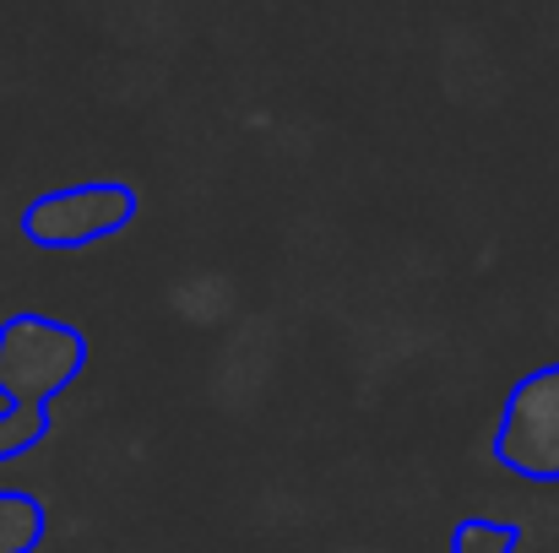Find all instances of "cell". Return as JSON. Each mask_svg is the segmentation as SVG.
<instances>
[{
  "mask_svg": "<svg viewBox=\"0 0 559 553\" xmlns=\"http://www.w3.org/2000/svg\"><path fill=\"white\" fill-rule=\"evenodd\" d=\"M44 527H49L44 500L0 489V553H33L44 543Z\"/></svg>",
  "mask_w": 559,
  "mask_h": 553,
  "instance_id": "277c9868",
  "label": "cell"
},
{
  "mask_svg": "<svg viewBox=\"0 0 559 553\" xmlns=\"http://www.w3.org/2000/svg\"><path fill=\"white\" fill-rule=\"evenodd\" d=\"M522 543V527L516 521H484V516H467L451 527V553H516Z\"/></svg>",
  "mask_w": 559,
  "mask_h": 553,
  "instance_id": "5b68a950",
  "label": "cell"
},
{
  "mask_svg": "<svg viewBox=\"0 0 559 553\" xmlns=\"http://www.w3.org/2000/svg\"><path fill=\"white\" fill-rule=\"evenodd\" d=\"M87 369V337L55 315L16 310L0 321V461L49 440V401Z\"/></svg>",
  "mask_w": 559,
  "mask_h": 553,
  "instance_id": "6da1fadb",
  "label": "cell"
},
{
  "mask_svg": "<svg viewBox=\"0 0 559 553\" xmlns=\"http://www.w3.org/2000/svg\"><path fill=\"white\" fill-rule=\"evenodd\" d=\"M489 450L527 483H559V364L533 369L511 385Z\"/></svg>",
  "mask_w": 559,
  "mask_h": 553,
  "instance_id": "3957f363",
  "label": "cell"
},
{
  "mask_svg": "<svg viewBox=\"0 0 559 553\" xmlns=\"http://www.w3.org/2000/svg\"><path fill=\"white\" fill-rule=\"evenodd\" d=\"M136 190L126 180H82L66 190H44L22 206V239L38 250H82L115 239L136 223Z\"/></svg>",
  "mask_w": 559,
  "mask_h": 553,
  "instance_id": "7a4b0ae2",
  "label": "cell"
}]
</instances>
